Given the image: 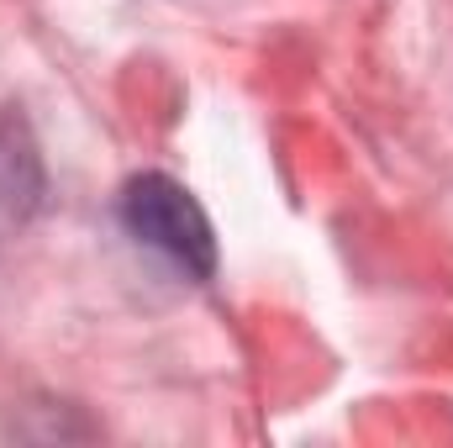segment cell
Masks as SVG:
<instances>
[{"instance_id":"cell-1","label":"cell","mask_w":453,"mask_h":448,"mask_svg":"<svg viewBox=\"0 0 453 448\" xmlns=\"http://www.w3.org/2000/svg\"><path fill=\"white\" fill-rule=\"evenodd\" d=\"M121 227L142 248L164 253L180 274H190V280H211L217 274V232H211V217L169 174H137V180H127V190H121Z\"/></svg>"}]
</instances>
